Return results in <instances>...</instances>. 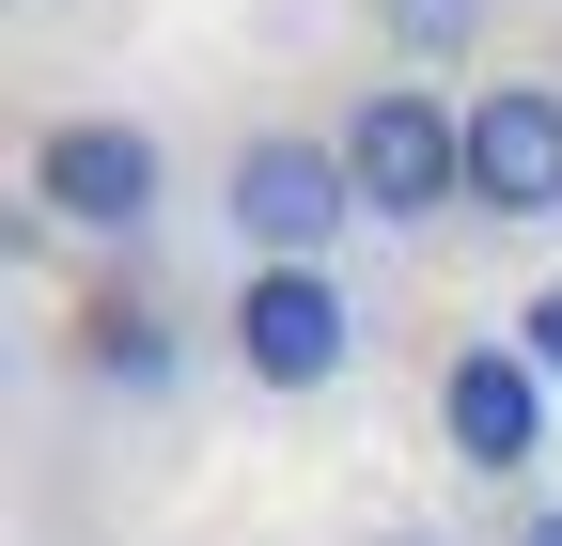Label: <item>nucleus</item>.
Masks as SVG:
<instances>
[{
  "instance_id": "f257e3e1",
  "label": "nucleus",
  "mask_w": 562,
  "mask_h": 546,
  "mask_svg": "<svg viewBox=\"0 0 562 546\" xmlns=\"http://www.w3.org/2000/svg\"><path fill=\"white\" fill-rule=\"evenodd\" d=\"M16 187H32L47 235L125 250V235H157V203H172V141H157V125H125V110H47L32 157H16Z\"/></svg>"
},
{
  "instance_id": "f03ea898",
  "label": "nucleus",
  "mask_w": 562,
  "mask_h": 546,
  "mask_svg": "<svg viewBox=\"0 0 562 546\" xmlns=\"http://www.w3.org/2000/svg\"><path fill=\"white\" fill-rule=\"evenodd\" d=\"M220 203H235V250H250V265H328L344 235H360L344 125H250L235 172H220Z\"/></svg>"
},
{
  "instance_id": "7ed1b4c3",
  "label": "nucleus",
  "mask_w": 562,
  "mask_h": 546,
  "mask_svg": "<svg viewBox=\"0 0 562 546\" xmlns=\"http://www.w3.org/2000/svg\"><path fill=\"white\" fill-rule=\"evenodd\" d=\"M344 172H360V219H453L469 203V94L375 79L344 110Z\"/></svg>"
},
{
  "instance_id": "20e7f679",
  "label": "nucleus",
  "mask_w": 562,
  "mask_h": 546,
  "mask_svg": "<svg viewBox=\"0 0 562 546\" xmlns=\"http://www.w3.org/2000/svg\"><path fill=\"white\" fill-rule=\"evenodd\" d=\"M220 344H235L250 390H328L344 360H360V297H344V265H250Z\"/></svg>"
},
{
  "instance_id": "39448f33",
  "label": "nucleus",
  "mask_w": 562,
  "mask_h": 546,
  "mask_svg": "<svg viewBox=\"0 0 562 546\" xmlns=\"http://www.w3.org/2000/svg\"><path fill=\"white\" fill-rule=\"evenodd\" d=\"M438 453L484 468V485H516V468H547V375L516 360V328H484V344L438 360Z\"/></svg>"
},
{
  "instance_id": "423d86ee",
  "label": "nucleus",
  "mask_w": 562,
  "mask_h": 546,
  "mask_svg": "<svg viewBox=\"0 0 562 546\" xmlns=\"http://www.w3.org/2000/svg\"><path fill=\"white\" fill-rule=\"evenodd\" d=\"M469 203L484 219H562V79H484L469 94Z\"/></svg>"
},
{
  "instance_id": "0eeeda50",
  "label": "nucleus",
  "mask_w": 562,
  "mask_h": 546,
  "mask_svg": "<svg viewBox=\"0 0 562 546\" xmlns=\"http://www.w3.org/2000/svg\"><path fill=\"white\" fill-rule=\"evenodd\" d=\"M79 375L125 390V406H157V390L188 375V312L140 297V282H94V297H79Z\"/></svg>"
},
{
  "instance_id": "6e6552de",
  "label": "nucleus",
  "mask_w": 562,
  "mask_h": 546,
  "mask_svg": "<svg viewBox=\"0 0 562 546\" xmlns=\"http://www.w3.org/2000/svg\"><path fill=\"white\" fill-rule=\"evenodd\" d=\"M375 47H406V62H469V47H484V0H375Z\"/></svg>"
},
{
  "instance_id": "1a4fd4ad",
  "label": "nucleus",
  "mask_w": 562,
  "mask_h": 546,
  "mask_svg": "<svg viewBox=\"0 0 562 546\" xmlns=\"http://www.w3.org/2000/svg\"><path fill=\"white\" fill-rule=\"evenodd\" d=\"M516 360L562 390V282H531V297H516Z\"/></svg>"
},
{
  "instance_id": "9d476101",
  "label": "nucleus",
  "mask_w": 562,
  "mask_h": 546,
  "mask_svg": "<svg viewBox=\"0 0 562 546\" xmlns=\"http://www.w3.org/2000/svg\"><path fill=\"white\" fill-rule=\"evenodd\" d=\"M516 546H562V515H531V531H516Z\"/></svg>"
},
{
  "instance_id": "9b49d317",
  "label": "nucleus",
  "mask_w": 562,
  "mask_h": 546,
  "mask_svg": "<svg viewBox=\"0 0 562 546\" xmlns=\"http://www.w3.org/2000/svg\"><path fill=\"white\" fill-rule=\"evenodd\" d=\"M391 546H422V531H391Z\"/></svg>"
}]
</instances>
